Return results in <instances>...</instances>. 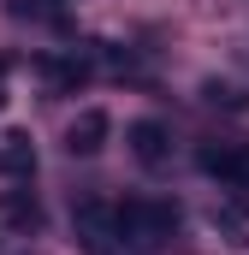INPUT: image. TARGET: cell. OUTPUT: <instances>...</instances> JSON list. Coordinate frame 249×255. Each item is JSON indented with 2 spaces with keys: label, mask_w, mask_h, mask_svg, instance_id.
<instances>
[{
  "label": "cell",
  "mask_w": 249,
  "mask_h": 255,
  "mask_svg": "<svg viewBox=\"0 0 249 255\" xmlns=\"http://www.w3.org/2000/svg\"><path fill=\"white\" fill-rule=\"evenodd\" d=\"M0 172H6V178H30V172H36V142H30L24 130H6V136H0Z\"/></svg>",
  "instance_id": "6"
},
{
  "label": "cell",
  "mask_w": 249,
  "mask_h": 255,
  "mask_svg": "<svg viewBox=\"0 0 249 255\" xmlns=\"http://www.w3.org/2000/svg\"><path fill=\"white\" fill-rule=\"evenodd\" d=\"M6 12H12V18H54V24H60V12H54L48 0H6Z\"/></svg>",
  "instance_id": "10"
},
{
  "label": "cell",
  "mask_w": 249,
  "mask_h": 255,
  "mask_svg": "<svg viewBox=\"0 0 249 255\" xmlns=\"http://www.w3.org/2000/svg\"><path fill=\"white\" fill-rule=\"evenodd\" d=\"M202 95H208L214 107H232V113H244V107H249V95H244V89H232V83H208Z\"/></svg>",
  "instance_id": "9"
},
{
  "label": "cell",
  "mask_w": 249,
  "mask_h": 255,
  "mask_svg": "<svg viewBox=\"0 0 249 255\" xmlns=\"http://www.w3.org/2000/svg\"><path fill=\"white\" fill-rule=\"evenodd\" d=\"M0 107H6V54H0Z\"/></svg>",
  "instance_id": "11"
},
{
  "label": "cell",
  "mask_w": 249,
  "mask_h": 255,
  "mask_svg": "<svg viewBox=\"0 0 249 255\" xmlns=\"http://www.w3.org/2000/svg\"><path fill=\"white\" fill-rule=\"evenodd\" d=\"M0 214H6L12 232H36V226H42V202H36L30 190H6L0 196Z\"/></svg>",
  "instance_id": "7"
},
{
  "label": "cell",
  "mask_w": 249,
  "mask_h": 255,
  "mask_svg": "<svg viewBox=\"0 0 249 255\" xmlns=\"http://www.w3.org/2000/svg\"><path fill=\"white\" fill-rule=\"evenodd\" d=\"M107 136H113V119H107L101 107H89V113H77L71 130H65V154L89 160V154H101V148H107Z\"/></svg>",
  "instance_id": "4"
},
{
  "label": "cell",
  "mask_w": 249,
  "mask_h": 255,
  "mask_svg": "<svg viewBox=\"0 0 249 255\" xmlns=\"http://www.w3.org/2000/svg\"><path fill=\"white\" fill-rule=\"evenodd\" d=\"M113 232L119 244H160L178 232V202H160V196H130L113 208Z\"/></svg>",
  "instance_id": "1"
},
{
  "label": "cell",
  "mask_w": 249,
  "mask_h": 255,
  "mask_svg": "<svg viewBox=\"0 0 249 255\" xmlns=\"http://www.w3.org/2000/svg\"><path fill=\"white\" fill-rule=\"evenodd\" d=\"M196 166L208 178H220L226 190H249V142H202Z\"/></svg>",
  "instance_id": "2"
},
{
  "label": "cell",
  "mask_w": 249,
  "mask_h": 255,
  "mask_svg": "<svg viewBox=\"0 0 249 255\" xmlns=\"http://www.w3.org/2000/svg\"><path fill=\"white\" fill-rule=\"evenodd\" d=\"M42 71H48L54 89H77V83H89L95 60H89V54H65V60H42Z\"/></svg>",
  "instance_id": "8"
},
{
  "label": "cell",
  "mask_w": 249,
  "mask_h": 255,
  "mask_svg": "<svg viewBox=\"0 0 249 255\" xmlns=\"http://www.w3.org/2000/svg\"><path fill=\"white\" fill-rule=\"evenodd\" d=\"M71 226H77V244H83L89 255H113L119 232H113V208H107V202H77Z\"/></svg>",
  "instance_id": "3"
},
{
  "label": "cell",
  "mask_w": 249,
  "mask_h": 255,
  "mask_svg": "<svg viewBox=\"0 0 249 255\" xmlns=\"http://www.w3.org/2000/svg\"><path fill=\"white\" fill-rule=\"evenodd\" d=\"M124 142H130V154L142 166H166V154H172V136H166L160 119H136V125L124 130Z\"/></svg>",
  "instance_id": "5"
}]
</instances>
